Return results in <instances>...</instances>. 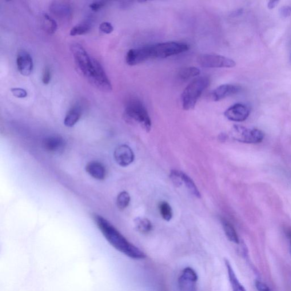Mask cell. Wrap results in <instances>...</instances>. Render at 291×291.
Returning <instances> with one entry per match:
<instances>
[{
    "mask_svg": "<svg viewBox=\"0 0 291 291\" xmlns=\"http://www.w3.org/2000/svg\"><path fill=\"white\" fill-rule=\"evenodd\" d=\"M210 84V79L206 77L194 79L191 82L182 95L183 109L186 110L193 109L201 94Z\"/></svg>",
    "mask_w": 291,
    "mask_h": 291,
    "instance_id": "cell-2",
    "label": "cell"
},
{
    "mask_svg": "<svg viewBox=\"0 0 291 291\" xmlns=\"http://www.w3.org/2000/svg\"><path fill=\"white\" fill-rule=\"evenodd\" d=\"M86 170L90 176L97 180L101 181L105 178L106 170L101 163L97 161L90 162L86 165Z\"/></svg>",
    "mask_w": 291,
    "mask_h": 291,
    "instance_id": "cell-16",
    "label": "cell"
},
{
    "mask_svg": "<svg viewBox=\"0 0 291 291\" xmlns=\"http://www.w3.org/2000/svg\"><path fill=\"white\" fill-rule=\"evenodd\" d=\"M222 226L227 238L231 242L238 244L240 243L239 238L233 226L229 222L225 220H222Z\"/></svg>",
    "mask_w": 291,
    "mask_h": 291,
    "instance_id": "cell-20",
    "label": "cell"
},
{
    "mask_svg": "<svg viewBox=\"0 0 291 291\" xmlns=\"http://www.w3.org/2000/svg\"><path fill=\"white\" fill-rule=\"evenodd\" d=\"M114 157L118 165L126 167L134 161V154L129 146L122 145L115 149Z\"/></svg>",
    "mask_w": 291,
    "mask_h": 291,
    "instance_id": "cell-12",
    "label": "cell"
},
{
    "mask_svg": "<svg viewBox=\"0 0 291 291\" xmlns=\"http://www.w3.org/2000/svg\"></svg>",
    "mask_w": 291,
    "mask_h": 291,
    "instance_id": "cell-36",
    "label": "cell"
},
{
    "mask_svg": "<svg viewBox=\"0 0 291 291\" xmlns=\"http://www.w3.org/2000/svg\"><path fill=\"white\" fill-rule=\"evenodd\" d=\"M159 211L165 220L169 221L173 217V210L168 202L162 201L159 205Z\"/></svg>",
    "mask_w": 291,
    "mask_h": 291,
    "instance_id": "cell-25",
    "label": "cell"
},
{
    "mask_svg": "<svg viewBox=\"0 0 291 291\" xmlns=\"http://www.w3.org/2000/svg\"><path fill=\"white\" fill-rule=\"evenodd\" d=\"M89 81L99 90L103 92H110L112 86L100 63L94 59V70Z\"/></svg>",
    "mask_w": 291,
    "mask_h": 291,
    "instance_id": "cell-7",
    "label": "cell"
},
{
    "mask_svg": "<svg viewBox=\"0 0 291 291\" xmlns=\"http://www.w3.org/2000/svg\"><path fill=\"white\" fill-rule=\"evenodd\" d=\"M17 66L20 74L25 77L33 72V61L31 55L25 50H20L17 56Z\"/></svg>",
    "mask_w": 291,
    "mask_h": 291,
    "instance_id": "cell-11",
    "label": "cell"
},
{
    "mask_svg": "<svg viewBox=\"0 0 291 291\" xmlns=\"http://www.w3.org/2000/svg\"><path fill=\"white\" fill-rule=\"evenodd\" d=\"M106 1H97L92 2L90 5V7L92 10L94 11H97L105 5Z\"/></svg>",
    "mask_w": 291,
    "mask_h": 291,
    "instance_id": "cell-31",
    "label": "cell"
},
{
    "mask_svg": "<svg viewBox=\"0 0 291 291\" xmlns=\"http://www.w3.org/2000/svg\"><path fill=\"white\" fill-rule=\"evenodd\" d=\"M82 114L81 107L79 105H74L68 111L64 123L67 127H73L81 119Z\"/></svg>",
    "mask_w": 291,
    "mask_h": 291,
    "instance_id": "cell-17",
    "label": "cell"
},
{
    "mask_svg": "<svg viewBox=\"0 0 291 291\" xmlns=\"http://www.w3.org/2000/svg\"><path fill=\"white\" fill-rule=\"evenodd\" d=\"M51 10L58 17H69L71 13L70 6L63 2H54L51 6Z\"/></svg>",
    "mask_w": 291,
    "mask_h": 291,
    "instance_id": "cell-19",
    "label": "cell"
},
{
    "mask_svg": "<svg viewBox=\"0 0 291 291\" xmlns=\"http://www.w3.org/2000/svg\"><path fill=\"white\" fill-rule=\"evenodd\" d=\"M232 135L235 140L245 143H261L265 136L260 130L248 129L239 125L234 126Z\"/></svg>",
    "mask_w": 291,
    "mask_h": 291,
    "instance_id": "cell-6",
    "label": "cell"
},
{
    "mask_svg": "<svg viewBox=\"0 0 291 291\" xmlns=\"http://www.w3.org/2000/svg\"><path fill=\"white\" fill-rule=\"evenodd\" d=\"M249 107L242 103H236L225 111V117L229 120L234 122H242L249 116Z\"/></svg>",
    "mask_w": 291,
    "mask_h": 291,
    "instance_id": "cell-10",
    "label": "cell"
},
{
    "mask_svg": "<svg viewBox=\"0 0 291 291\" xmlns=\"http://www.w3.org/2000/svg\"><path fill=\"white\" fill-rule=\"evenodd\" d=\"M44 148L50 153L59 154L62 153L66 147V141L58 135H51L43 141Z\"/></svg>",
    "mask_w": 291,
    "mask_h": 291,
    "instance_id": "cell-13",
    "label": "cell"
},
{
    "mask_svg": "<svg viewBox=\"0 0 291 291\" xmlns=\"http://www.w3.org/2000/svg\"><path fill=\"white\" fill-rule=\"evenodd\" d=\"M225 264L226 267L229 280L233 291H246L244 286H243L240 281L238 280L236 273L231 265L230 262L228 260H225Z\"/></svg>",
    "mask_w": 291,
    "mask_h": 291,
    "instance_id": "cell-18",
    "label": "cell"
},
{
    "mask_svg": "<svg viewBox=\"0 0 291 291\" xmlns=\"http://www.w3.org/2000/svg\"><path fill=\"white\" fill-rule=\"evenodd\" d=\"M182 178L183 183H185L187 190L189 191V192L193 195V196L196 197L197 198H200L201 195L200 192H199L197 187L195 185L194 183L193 182L188 175L185 173L182 172Z\"/></svg>",
    "mask_w": 291,
    "mask_h": 291,
    "instance_id": "cell-24",
    "label": "cell"
},
{
    "mask_svg": "<svg viewBox=\"0 0 291 291\" xmlns=\"http://www.w3.org/2000/svg\"><path fill=\"white\" fill-rule=\"evenodd\" d=\"M150 59H164L188 51L190 47L182 42H167L147 46Z\"/></svg>",
    "mask_w": 291,
    "mask_h": 291,
    "instance_id": "cell-4",
    "label": "cell"
},
{
    "mask_svg": "<svg viewBox=\"0 0 291 291\" xmlns=\"http://www.w3.org/2000/svg\"><path fill=\"white\" fill-rule=\"evenodd\" d=\"M240 87L232 85H224L217 88L211 94V97L215 101H220L229 96L237 94Z\"/></svg>",
    "mask_w": 291,
    "mask_h": 291,
    "instance_id": "cell-15",
    "label": "cell"
},
{
    "mask_svg": "<svg viewBox=\"0 0 291 291\" xmlns=\"http://www.w3.org/2000/svg\"><path fill=\"white\" fill-rule=\"evenodd\" d=\"M90 30L91 26L89 23H79L72 28L70 31V35L71 36L84 35L89 33Z\"/></svg>",
    "mask_w": 291,
    "mask_h": 291,
    "instance_id": "cell-27",
    "label": "cell"
},
{
    "mask_svg": "<svg viewBox=\"0 0 291 291\" xmlns=\"http://www.w3.org/2000/svg\"><path fill=\"white\" fill-rule=\"evenodd\" d=\"M281 14L284 17H288L291 14V7L289 6H284L281 7Z\"/></svg>",
    "mask_w": 291,
    "mask_h": 291,
    "instance_id": "cell-34",
    "label": "cell"
},
{
    "mask_svg": "<svg viewBox=\"0 0 291 291\" xmlns=\"http://www.w3.org/2000/svg\"><path fill=\"white\" fill-rule=\"evenodd\" d=\"M125 114L127 118L137 122L147 132H149L151 128V119L142 102L138 99H131L127 103Z\"/></svg>",
    "mask_w": 291,
    "mask_h": 291,
    "instance_id": "cell-3",
    "label": "cell"
},
{
    "mask_svg": "<svg viewBox=\"0 0 291 291\" xmlns=\"http://www.w3.org/2000/svg\"><path fill=\"white\" fill-rule=\"evenodd\" d=\"M198 276L195 271L191 268L183 270L179 279V288L182 291H196Z\"/></svg>",
    "mask_w": 291,
    "mask_h": 291,
    "instance_id": "cell-9",
    "label": "cell"
},
{
    "mask_svg": "<svg viewBox=\"0 0 291 291\" xmlns=\"http://www.w3.org/2000/svg\"><path fill=\"white\" fill-rule=\"evenodd\" d=\"M200 74V70L194 67H185L178 74L179 78L182 81H187L192 78L197 77Z\"/></svg>",
    "mask_w": 291,
    "mask_h": 291,
    "instance_id": "cell-23",
    "label": "cell"
},
{
    "mask_svg": "<svg viewBox=\"0 0 291 291\" xmlns=\"http://www.w3.org/2000/svg\"><path fill=\"white\" fill-rule=\"evenodd\" d=\"M149 59L147 46L130 50L127 52L126 57V62L129 66L137 65Z\"/></svg>",
    "mask_w": 291,
    "mask_h": 291,
    "instance_id": "cell-14",
    "label": "cell"
},
{
    "mask_svg": "<svg viewBox=\"0 0 291 291\" xmlns=\"http://www.w3.org/2000/svg\"><path fill=\"white\" fill-rule=\"evenodd\" d=\"M94 221L103 237L113 248L126 256L134 260H143L146 255L131 244L110 222L101 216L95 214Z\"/></svg>",
    "mask_w": 291,
    "mask_h": 291,
    "instance_id": "cell-1",
    "label": "cell"
},
{
    "mask_svg": "<svg viewBox=\"0 0 291 291\" xmlns=\"http://www.w3.org/2000/svg\"><path fill=\"white\" fill-rule=\"evenodd\" d=\"M113 29L112 25L108 22H103L99 25V30L104 34H110L112 33Z\"/></svg>",
    "mask_w": 291,
    "mask_h": 291,
    "instance_id": "cell-30",
    "label": "cell"
},
{
    "mask_svg": "<svg viewBox=\"0 0 291 291\" xmlns=\"http://www.w3.org/2000/svg\"><path fill=\"white\" fill-rule=\"evenodd\" d=\"M130 196L126 191L119 193L118 195L116 201L117 206L119 209L124 210L129 205Z\"/></svg>",
    "mask_w": 291,
    "mask_h": 291,
    "instance_id": "cell-26",
    "label": "cell"
},
{
    "mask_svg": "<svg viewBox=\"0 0 291 291\" xmlns=\"http://www.w3.org/2000/svg\"><path fill=\"white\" fill-rule=\"evenodd\" d=\"M71 51L80 73L89 79L94 70V58H92L85 48L78 43L71 45Z\"/></svg>",
    "mask_w": 291,
    "mask_h": 291,
    "instance_id": "cell-5",
    "label": "cell"
},
{
    "mask_svg": "<svg viewBox=\"0 0 291 291\" xmlns=\"http://www.w3.org/2000/svg\"><path fill=\"white\" fill-rule=\"evenodd\" d=\"M134 222L137 230L141 233H148L153 229L152 224L148 219L139 217L135 219Z\"/></svg>",
    "mask_w": 291,
    "mask_h": 291,
    "instance_id": "cell-22",
    "label": "cell"
},
{
    "mask_svg": "<svg viewBox=\"0 0 291 291\" xmlns=\"http://www.w3.org/2000/svg\"><path fill=\"white\" fill-rule=\"evenodd\" d=\"M170 177L175 186L179 187H181L183 184L182 171L175 170H171Z\"/></svg>",
    "mask_w": 291,
    "mask_h": 291,
    "instance_id": "cell-28",
    "label": "cell"
},
{
    "mask_svg": "<svg viewBox=\"0 0 291 291\" xmlns=\"http://www.w3.org/2000/svg\"><path fill=\"white\" fill-rule=\"evenodd\" d=\"M42 25L44 30L47 33L54 34L57 31L58 25L57 22L49 14H43L42 17Z\"/></svg>",
    "mask_w": 291,
    "mask_h": 291,
    "instance_id": "cell-21",
    "label": "cell"
},
{
    "mask_svg": "<svg viewBox=\"0 0 291 291\" xmlns=\"http://www.w3.org/2000/svg\"><path fill=\"white\" fill-rule=\"evenodd\" d=\"M278 1H270L268 3V7L269 9H272L278 5Z\"/></svg>",
    "mask_w": 291,
    "mask_h": 291,
    "instance_id": "cell-35",
    "label": "cell"
},
{
    "mask_svg": "<svg viewBox=\"0 0 291 291\" xmlns=\"http://www.w3.org/2000/svg\"><path fill=\"white\" fill-rule=\"evenodd\" d=\"M51 71L49 67H46L43 70L42 82L45 85H49L51 81Z\"/></svg>",
    "mask_w": 291,
    "mask_h": 291,
    "instance_id": "cell-32",
    "label": "cell"
},
{
    "mask_svg": "<svg viewBox=\"0 0 291 291\" xmlns=\"http://www.w3.org/2000/svg\"><path fill=\"white\" fill-rule=\"evenodd\" d=\"M256 286L258 291H271L269 287L261 281H256Z\"/></svg>",
    "mask_w": 291,
    "mask_h": 291,
    "instance_id": "cell-33",
    "label": "cell"
},
{
    "mask_svg": "<svg viewBox=\"0 0 291 291\" xmlns=\"http://www.w3.org/2000/svg\"><path fill=\"white\" fill-rule=\"evenodd\" d=\"M200 65L205 68H233L236 65L233 60L216 54H205L198 59Z\"/></svg>",
    "mask_w": 291,
    "mask_h": 291,
    "instance_id": "cell-8",
    "label": "cell"
},
{
    "mask_svg": "<svg viewBox=\"0 0 291 291\" xmlns=\"http://www.w3.org/2000/svg\"><path fill=\"white\" fill-rule=\"evenodd\" d=\"M11 93L14 97L22 98L27 97V93L25 90L20 89V88H14L11 89Z\"/></svg>",
    "mask_w": 291,
    "mask_h": 291,
    "instance_id": "cell-29",
    "label": "cell"
}]
</instances>
